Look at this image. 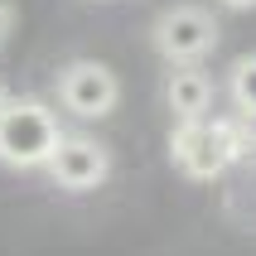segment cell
I'll return each mask as SVG.
<instances>
[{
	"label": "cell",
	"mask_w": 256,
	"mask_h": 256,
	"mask_svg": "<svg viewBox=\"0 0 256 256\" xmlns=\"http://www.w3.org/2000/svg\"><path fill=\"white\" fill-rule=\"evenodd\" d=\"M58 140L63 130L39 97H10L0 106V160L10 170H39Z\"/></svg>",
	"instance_id": "obj_1"
},
{
	"label": "cell",
	"mask_w": 256,
	"mask_h": 256,
	"mask_svg": "<svg viewBox=\"0 0 256 256\" xmlns=\"http://www.w3.org/2000/svg\"><path fill=\"white\" fill-rule=\"evenodd\" d=\"M242 150V136L228 121H184L174 136V160L188 179H218Z\"/></svg>",
	"instance_id": "obj_2"
},
{
	"label": "cell",
	"mask_w": 256,
	"mask_h": 256,
	"mask_svg": "<svg viewBox=\"0 0 256 256\" xmlns=\"http://www.w3.org/2000/svg\"><path fill=\"white\" fill-rule=\"evenodd\" d=\"M213 44H218V24H213V14L198 10V5H174V10L160 14V24H155V48L170 63H194Z\"/></svg>",
	"instance_id": "obj_3"
},
{
	"label": "cell",
	"mask_w": 256,
	"mask_h": 256,
	"mask_svg": "<svg viewBox=\"0 0 256 256\" xmlns=\"http://www.w3.org/2000/svg\"><path fill=\"white\" fill-rule=\"evenodd\" d=\"M58 97H63V106H68L72 116H106L116 106V97H121V82H116V72L106 68V63H92V58H78V63H68L63 68V78H58Z\"/></svg>",
	"instance_id": "obj_4"
},
{
	"label": "cell",
	"mask_w": 256,
	"mask_h": 256,
	"mask_svg": "<svg viewBox=\"0 0 256 256\" xmlns=\"http://www.w3.org/2000/svg\"><path fill=\"white\" fill-rule=\"evenodd\" d=\"M44 170L54 174L58 188H72V194H82V188H97L112 170V155H106V145L87 140V136H63L54 145V155L44 160Z\"/></svg>",
	"instance_id": "obj_5"
},
{
	"label": "cell",
	"mask_w": 256,
	"mask_h": 256,
	"mask_svg": "<svg viewBox=\"0 0 256 256\" xmlns=\"http://www.w3.org/2000/svg\"><path fill=\"white\" fill-rule=\"evenodd\" d=\"M164 102H170V112L179 121H198L208 112V102H213V82L198 68H179L170 78V87H164Z\"/></svg>",
	"instance_id": "obj_6"
},
{
	"label": "cell",
	"mask_w": 256,
	"mask_h": 256,
	"mask_svg": "<svg viewBox=\"0 0 256 256\" xmlns=\"http://www.w3.org/2000/svg\"><path fill=\"white\" fill-rule=\"evenodd\" d=\"M232 102L237 112H256V54L232 68Z\"/></svg>",
	"instance_id": "obj_7"
},
{
	"label": "cell",
	"mask_w": 256,
	"mask_h": 256,
	"mask_svg": "<svg viewBox=\"0 0 256 256\" xmlns=\"http://www.w3.org/2000/svg\"><path fill=\"white\" fill-rule=\"evenodd\" d=\"M237 136H242V145L256 150V112H242V130H237Z\"/></svg>",
	"instance_id": "obj_8"
},
{
	"label": "cell",
	"mask_w": 256,
	"mask_h": 256,
	"mask_svg": "<svg viewBox=\"0 0 256 256\" xmlns=\"http://www.w3.org/2000/svg\"><path fill=\"white\" fill-rule=\"evenodd\" d=\"M222 5H228V10H252L256 0H222Z\"/></svg>",
	"instance_id": "obj_9"
},
{
	"label": "cell",
	"mask_w": 256,
	"mask_h": 256,
	"mask_svg": "<svg viewBox=\"0 0 256 256\" xmlns=\"http://www.w3.org/2000/svg\"><path fill=\"white\" fill-rule=\"evenodd\" d=\"M5 102H10V97H5V87H0V106H5Z\"/></svg>",
	"instance_id": "obj_10"
}]
</instances>
